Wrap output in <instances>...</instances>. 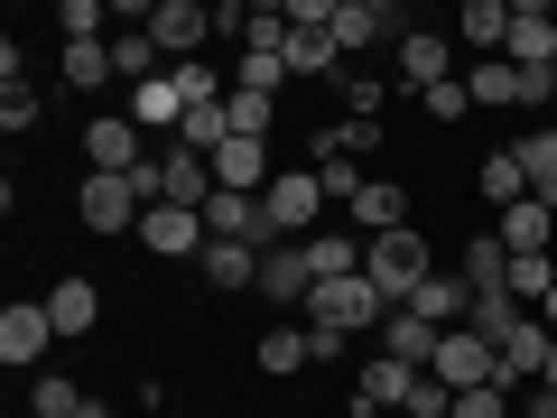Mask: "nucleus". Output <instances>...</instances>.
<instances>
[{
    "label": "nucleus",
    "instance_id": "nucleus-1",
    "mask_svg": "<svg viewBox=\"0 0 557 418\" xmlns=\"http://www.w3.org/2000/svg\"><path fill=\"white\" fill-rule=\"evenodd\" d=\"M362 279H372L391 307H409L428 279H437V251L418 242V223H399V233H381V242H362Z\"/></svg>",
    "mask_w": 557,
    "mask_h": 418
},
{
    "label": "nucleus",
    "instance_id": "nucleus-2",
    "mask_svg": "<svg viewBox=\"0 0 557 418\" xmlns=\"http://www.w3.org/2000/svg\"><path fill=\"white\" fill-rule=\"evenodd\" d=\"M270 223H278V242H317V214H325V186H317V168H278L270 177Z\"/></svg>",
    "mask_w": 557,
    "mask_h": 418
},
{
    "label": "nucleus",
    "instance_id": "nucleus-3",
    "mask_svg": "<svg viewBox=\"0 0 557 418\" xmlns=\"http://www.w3.org/2000/svg\"><path fill=\"white\" fill-rule=\"evenodd\" d=\"M139 121L131 112H94L84 121V159H94V177H131V168H149V149H139Z\"/></svg>",
    "mask_w": 557,
    "mask_h": 418
},
{
    "label": "nucleus",
    "instance_id": "nucleus-4",
    "mask_svg": "<svg viewBox=\"0 0 557 418\" xmlns=\"http://www.w3.org/2000/svg\"><path fill=\"white\" fill-rule=\"evenodd\" d=\"M381 317H391V298H381L372 279H317V317H307V325L354 335V325H381Z\"/></svg>",
    "mask_w": 557,
    "mask_h": 418
},
{
    "label": "nucleus",
    "instance_id": "nucleus-5",
    "mask_svg": "<svg viewBox=\"0 0 557 418\" xmlns=\"http://www.w3.org/2000/svg\"><path fill=\"white\" fill-rule=\"evenodd\" d=\"M502 65H520V75H548L557 65V10L548 0H511V47H502Z\"/></svg>",
    "mask_w": 557,
    "mask_h": 418
},
{
    "label": "nucleus",
    "instance_id": "nucleus-6",
    "mask_svg": "<svg viewBox=\"0 0 557 418\" xmlns=\"http://www.w3.org/2000/svg\"><path fill=\"white\" fill-rule=\"evenodd\" d=\"M205 233H214V242H242V251H278L270 205H260V196H223V186H214V205H205Z\"/></svg>",
    "mask_w": 557,
    "mask_h": 418
},
{
    "label": "nucleus",
    "instance_id": "nucleus-7",
    "mask_svg": "<svg viewBox=\"0 0 557 418\" xmlns=\"http://www.w3.org/2000/svg\"><path fill=\"white\" fill-rule=\"evenodd\" d=\"M428 372H437L446 391H483V381H502V354H493L483 335H465V325H446V344H437Z\"/></svg>",
    "mask_w": 557,
    "mask_h": 418
},
{
    "label": "nucleus",
    "instance_id": "nucleus-8",
    "mask_svg": "<svg viewBox=\"0 0 557 418\" xmlns=\"http://www.w3.org/2000/svg\"><path fill=\"white\" fill-rule=\"evenodd\" d=\"M149 38H159V57L196 65V47L214 38V10H196V0H149Z\"/></svg>",
    "mask_w": 557,
    "mask_h": 418
},
{
    "label": "nucleus",
    "instance_id": "nucleus-9",
    "mask_svg": "<svg viewBox=\"0 0 557 418\" xmlns=\"http://www.w3.org/2000/svg\"><path fill=\"white\" fill-rule=\"evenodd\" d=\"M205 214H186V205H149L139 214V251H168V260H205Z\"/></svg>",
    "mask_w": 557,
    "mask_h": 418
},
{
    "label": "nucleus",
    "instance_id": "nucleus-10",
    "mask_svg": "<svg viewBox=\"0 0 557 418\" xmlns=\"http://www.w3.org/2000/svg\"><path fill=\"white\" fill-rule=\"evenodd\" d=\"M391 57H399V84H418V94L456 75V38H446V28H409V38H399Z\"/></svg>",
    "mask_w": 557,
    "mask_h": 418
},
{
    "label": "nucleus",
    "instance_id": "nucleus-11",
    "mask_svg": "<svg viewBox=\"0 0 557 418\" xmlns=\"http://www.w3.org/2000/svg\"><path fill=\"white\" fill-rule=\"evenodd\" d=\"M381 38H409V20H399V10H381V0H335V47L344 57H354V47H381Z\"/></svg>",
    "mask_w": 557,
    "mask_h": 418
},
{
    "label": "nucleus",
    "instance_id": "nucleus-12",
    "mask_svg": "<svg viewBox=\"0 0 557 418\" xmlns=\"http://www.w3.org/2000/svg\"><path fill=\"white\" fill-rule=\"evenodd\" d=\"M139 214H149V205H139L131 177H84V223H94V233H139Z\"/></svg>",
    "mask_w": 557,
    "mask_h": 418
},
{
    "label": "nucleus",
    "instance_id": "nucleus-13",
    "mask_svg": "<svg viewBox=\"0 0 557 418\" xmlns=\"http://www.w3.org/2000/svg\"><path fill=\"white\" fill-rule=\"evenodd\" d=\"M47 344H57V317H47V307H10V317H0V362H10V372L47 362Z\"/></svg>",
    "mask_w": 557,
    "mask_h": 418
},
{
    "label": "nucleus",
    "instance_id": "nucleus-14",
    "mask_svg": "<svg viewBox=\"0 0 557 418\" xmlns=\"http://www.w3.org/2000/svg\"><path fill=\"white\" fill-rule=\"evenodd\" d=\"M437 325H428V317H409V307H391V317H381V354H391V362H409V372H428V362H437Z\"/></svg>",
    "mask_w": 557,
    "mask_h": 418
},
{
    "label": "nucleus",
    "instance_id": "nucleus-15",
    "mask_svg": "<svg viewBox=\"0 0 557 418\" xmlns=\"http://www.w3.org/2000/svg\"><path fill=\"white\" fill-rule=\"evenodd\" d=\"M260 298H317V260H307V242L260 251Z\"/></svg>",
    "mask_w": 557,
    "mask_h": 418
},
{
    "label": "nucleus",
    "instance_id": "nucleus-16",
    "mask_svg": "<svg viewBox=\"0 0 557 418\" xmlns=\"http://www.w3.org/2000/svg\"><path fill=\"white\" fill-rule=\"evenodd\" d=\"M409 391H418V372H409V362H391V354H372V362H362V381H354V409H409Z\"/></svg>",
    "mask_w": 557,
    "mask_h": 418
},
{
    "label": "nucleus",
    "instance_id": "nucleus-17",
    "mask_svg": "<svg viewBox=\"0 0 557 418\" xmlns=\"http://www.w3.org/2000/svg\"><path fill=\"white\" fill-rule=\"evenodd\" d=\"M548 233H557V214H548V205H539V196H520L511 214H493V242H502V251H511V260L548 251Z\"/></svg>",
    "mask_w": 557,
    "mask_h": 418
},
{
    "label": "nucleus",
    "instance_id": "nucleus-18",
    "mask_svg": "<svg viewBox=\"0 0 557 418\" xmlns=\"http://www.w3.org/2000/svg\"><path fill=\"white\" fill-rule=\"evenodd\" d=\"M354 223H362V242L399 233V223H409V186H399V177H372V186L354 196Z\"/></svg>",
    "mask_w": 557,
    "mask_h": 418
},
{
    "label": "nucleus",
    "instance_id": "nucleus-19",
    "mask_svg": "<svg viewBox=\"0 0 557 418\" xmlns=\"http://www.w3.org/2000/svg\"><path fill=\"white\" fill-rule=\"evenodd\" d=\"M47 317H57V335H94L102 325V288L94 279H57V288H47Z\"/></svg>",
    "mask_w": 557,
    "mask_h": 418
},
{
    "label": "nucleus",
    "instance_id": "nucleus-20",
    "mask_svg": "<svg viewBox=\"0 0 557 418\" xmlns=\"http://www.w3.org/2000/svg\"><path fill=\"white\" fill-rule=\"evenodd\" d=\"M520 325H530V307H520L511 288H493V298H474V307H465V335H483L493 354H502V344L520 335Z\"/></svg>",
    "mask_w": 557,
    "mask_h": 418
},
{
    "label": "nucleus",
    "instance_id": "nucleus-21",
    "mask_svg": "<svg viewBox=\"0 0 557 418\" xmlns=\"http://www.w3.org/2000/svg\"><path fill=\"white\" fill-rule=\"evenodd\" d=\"M465 307H474V288H465L456 270H437V279H428V288L409 298V317H428V325L446 335V325H465Z\"/></svg>",
    "mask_w": 557,
    "mask_h": 418
},
{
    "label": "nucleus",
    "instance_id": "nucleus-22",
    "mask_svg": "<svg viewBox=\"0 0 557 418\" xmlns=\"http://www.w3.org/2000/svg\"><path fill=\"white\" fill-rule=\"evenodd\" d=\"M465 47H474V65L502 57L511 47V0H465Z\"/></svg>",
    "mask_w": 557,
    "mask_h": 418
},
{
    "label": "nucleus",
    "instance_id": "nucleus-23",
    "mask_svg": "<svg viewBox=\"0 0 557 418\" xmlns=\"http://www.w3.org/2000/svg\"><path fill=\"white\" fill-rule=\"evenodd\" d=\"M465 94H474V112L483 102H530V75L502 65V57H483V65H465Z\"/></svg>",
    "mask_w": 557,
    "mask_h": 418
},
{
    "label": "nucleus",
    "instance_id": "nucleus-24",
    "mask_svg": "<svg viewBox=\"0 0 557 418\" xmlns=\"http://www.w3.org/2000/svg\"><path fill=\"white\" fill-rule=\"evenodd\" d=\"M474 186H483V205H493V214H511V205L530 196V177H520V149H493V159L474 168Z\"/></svg>",
    "mask_w": 557,
    "mask_h": 418
},
{
    "label": "nucleus",
    "instance_id": "nucleus-25",
    "mask_svg": "<svg viewBox=\"0 0 557 418\" xmlns=\"http://www.w3.org/2000/svg\"><path fill=\"white\" fill-rule=\"evenodd\" d=\"M28 418H102V399H84L65 372H38V391H28Z\"/></svg>",
    "mask_w": 557,
    "mask_h": 418
},
{
    "label": "nucleus",
    "instance_id": "nucleus-26",
    "mask_svg": "<svg viewBox=\"0 0 557 418\" xmlns=\"http://www.w3.org/2000/svg\"><path fill=\"white\" fill-rule=\"evenodd\" d=\"M465 288H474V298H493V288H511V251H502V242L493 233H483V242H465Z\"/></svg>",
    "mask_w": 557,
    "mask_h": 418
},
{
    "label": "nucleus",
    "instance_id": "nucleus-27",
    "mask_svg": "<svg viewBox=\"0 0 557 418\" xmlns=\"http://www.w3.org/2000/svg\"><path fill=\"white\" fill-rule=\"evenodd\" d=\"M520 177H530V196L557 214V131H530V139H520Z\"/></svg>",
    "mask_w": 557,
    "mask_h": 418
},
{
    "label": "nucleus",
    "instance_id": "nucleus-28",
    "mask_svg": "<svg viewBox=\"0 0 557 418\" xmlns=\"http://www.w3.org/2000/svg\"><path fill=\"white\" fill-rule=\"evenodd\" d=\"M307 362H317V335L307 325H270L260 335V372H307Z\"/></svg>",
    "mask_w": 557,
    "mask_h": 418
},
{
    "label": "nucleus",
    "instance_id": "nucleus-29",
    "mask_svg": "<svg viewBox=\"0 0 557 418\" xmlns=\"http://www.w3.org/2000/svg\"><path fill=\"white\" fill-rule=\"evenodd\" d=\"M131 121H139V131H177V121H186L177 84H168V75H149V84H139V94H131Z\"/></svg>",
    "mask_w": 557,
    "mask_h": 418
},
{
    "label": "nucleus",
    "instance_id": "nucleus-30",
    "mask_svg": "<svg viewBox=\"0 0 557 418\" xmlns=\"http://www.w3.org/2000/svg\"><path fill=\"white\" fill-rule=\"evenodd\" d=\"M112 75L139 94V84L159 75V38H149V28H121V38H112Z\"/></svg>",
    "mask_w": 557,
    "mask_h": 418
},
{
    "label": "nucleus",
    "instance_id": "nucleus-31",
    "mask_svg": "<svg viewBox=\"0 0 557 418\" xmlns=\"http://www.w3.org/2000/svg\"><path fill=\"white\" fill-rule=\"evenodd\" d=\"M205 279H214V288H260V251H242V242H205Z\"/></svg>",
    "mask_w": 557,
    "mask_h": 418
},
{
    "label": "nucleus",
    "instance_id": "nucleus-32",
    "mask_svg": "<svg viewBox=\"0 0 557 418\" xmlns=\"http://www.w3.org/2000/svg\"><path fill=\"white\" fill-rule=\"evenodd\" d=\"M307 260H317V279H362V233H317Z\"/></svg>",
    "mask_w": 557,
    "mask_h": 418
},
{
    "label": "nucleus",
    "instance_id": "nucleus-33",
    "mask_svg": "<svg viewBox=\"0 0 557 418\" xmlns=\"http://www.w3.org/2000/svg\"><path fill=\"white\" fill-rule=\"evenodd\" d=\"M65 84H75V94H102V84H112V38L65 47Z\"/></svg>",
    "mask_w": 557,
    "mask_h": 418
},
{
    "label": "nucleus",
    "instance_id": "nucleus-34",
    "mask_svg": "<svg viewBox=\"0 0 557 418\" xmlns=\"http://www.w3.org/2000/svg\"><path fill=\"white\" fill-rule=\"evenodd\" d=\"M223 139H233V112H223V102H205V112L177 121V149H196V159H214Z\"/></svg>",
    "mask_w": 557,
    "mask_h": 418
},
{
    "label": "nucleus",
    "instance_id": "nucleus-35",
    "mask_svg": "<svg viewBox=\"0 0 557 418\" xmlns=\"http://www.w3.org/2000/svg\"><path fill=\"white\" fill-rule=\"evenodd\" d=\"M548 288H557V251H530V260H511V298L530 307V317L548 307Z\"/></svg>",
    "mask_w": 557,
    "mask_h": 418
},
{
    "label": "nucleus",
    "instance_id": "nucleus-36",
    "mask_svg": "<svg viewBox=\"0 0 557 418\" xmlns=\"http://www.w3.org/2000/svg\"><path fill=\"white\" fill-rule=\"evenodd\" d=\"M223 112H233V139H270L278 102H270V94H242V84H233V94H223Z\"/></svg>",
    "mask_w": 557,
    "mask_h": 418
},
{
    "label": "nucleus",
    "instance_id": "nucleus-37",
    "mask_svg": "<svg viewBox=\"0 0 557 418\" xmlns=\"http://www.w3.org/2000/svg\"><path fill=\"white\" fill-rule=\"evenodd\" d=\"M242 94H288V57H270V47H242Z\"/></svg>",
    "mask_w": 557,
    "mask_h": 418
},
{
    "label": "nucleus",
    "instance_id": "nucleus-38",
    "mask_svg": "<svg viewBox=\"0 0 557 418\" xmlns=\"http://www.w3.org/2000/svg\"><path fill=\"white\" fill-rule=\"evenodd\" d=\"M168 84H177V102H186V112H205V102H223V75H214V65H168Z\"/></svg>",
    "mask_w": 557,
    "mask_h": 418
},
{
    "label": "nucleus",
    "instance_id": "nucleus-39",
    "mask_svg": "<svg viewBox=\"0 0 557 418\" xmlns=\"http://www.w3.org/2000/svg\"><path fill=\"white\" fill-rule=\"evenodd\" d=\"M418 112H428V121H465V112H474V94H465V75L428 84V94H418Z\"/></svg>",
    "mask_w": 557,
    "mask_h": 418
},
{
    "label": "nucleus",
    "instance_id": "nucleus-40",
    "mask_svg": "<svg viewBox=\"0 0 557 418\" xmlns=\"http://www.w3.org/2000/svg\"><path fill=\"white\" fill-rule=\"evenodd\" d=\"M317 186H325V205H354V196H362L372 177H362L354 159H317Z\"/></svg>",
    "mask_w": 557,
    "mask_h": 418
},
{
    "label": "nucleus",
    "instance_id": "nucleus-41",
    "mask_svg": "<svg viewBox=\"0 0 557 418\" xmlns=\"http://www.w3.org/2000/svg\"><path fill=\"white\" fill-rule=\"evenodd\" d=\"M0 131H38V94H28V75L0 84Z\"/></svg>",
    "mask_w": 557,
    "mask_h": 418
},
{
    "label": "nucleus",
    "instance_id": "nucleus-42",
    "mask_svg": "<svg viewBox=\"0 0 557 418\" xmlns=\"http://www.w3.org/2000/svg\"><path fill=\"white\" fill-rule=\"evenodd\" d=\"M57 28H65V47L102 38V0H65V10H57Z\"/></svg>",
    "mask_w": 557,
    "mask_h": 418
},
{
    "label": "nucleus",
    "instance_id": "nucleus-43",
    "mask_svg": "<svg viewBox=\"0 0 557 418\" xmlns=\"http://www.w3.org/2000/svg\"><path fill=\"white\" fill-rule=\"evenodd\" d=\"M456 418H511V391L483 381V391H456Z\"/></svg>",
    "mask_w": 557,
    "mask_h": 418
},
{
    "label": "nucleus",
    "instance_id": "nucleus-44",
    "mask_svg": "<svg viewBox=\"0 0 557 418\" xmlns=\"http://www.w3.org/2000/svg\"><path fill=\"white\" fill-rule=\"evenodd\" d=\"M539 325H548V335H557V288H548V307H539Z\"/></svg>",
    "mask_w": 557,
    "mask_h": 418
},
{
    "label": "nucleus",
    "instance_id": "nucleus-45",
    "mask_svg": "<svg viewBox=\"0 0 557 418\" xmlns=\"http://www.w3.org/2000/svg\"><path fill=\"white\" fill-rule=\"evenodd\" d=\"M539 391H557V362H548V381H539Z\"/></svg>",
    "mask_w": 557,
    "mask_h": 418
},
{
    "label": "nucleus",
    "instance_id": "nucleus-46",
    "mask_svg": "<svg viewBox=\"0 0 557 418\" xmlns=\"http://www.w3.org/2000/svg\"><path fill=\"white\" fill-rule=\"evenodd\" d=\"M354 418H391V409H354Z\"/></svg>",
    "mask_w": 557,
    "mask_h": 418
},
{
    "label": "nucleus",
    "instance_id": "nucleus-47",
    "mask_svg": "<svg viewBox=\"0 0 557 418\" xmlns=\"http://www.w3.org/2000/svg\"><path fill=\"white\" fill-rule=\"evenodd\" d=\"M548 94H557V65H548Z\"/></svg>",
    "mask_w": 557,
    "mask_h": 418
},
{
    "label": "nucleus",
    "instance_id": "nucleus-48",
    "mask_svg": "<svg viewBox=\"0 0 557 418\" xmlns=\"http://www.w3.org/2000/svg\"><path fill=\"white\" fill-rule=\"evenodd\" d=\"M159 418H186V409H159Z\"/></svg>",
    "mask_w": 557,
    "mask_h": 418
}]
</instances>
